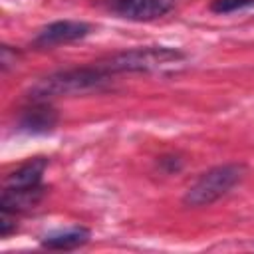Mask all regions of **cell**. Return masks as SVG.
<instances>
[{
	"label": "cell",
	"mask_w": 254,
	"mask_h": 254,
	"mask_svg": "<svg viewBox=\"0 0 254 254\" xmlns=\"http://www.w3.org/2000/svg\"><path fill=\"white\" fill-rule=\"evenodd\" d=\"M107 77H109V73L99 65L56 71L52 75L42 77L40 81H36L32 85L30 99L32 101H48V99L60 97V95L85 93V91L101 87L107 81Z\"/></svg>",
	"instance_id": "cell-1"
},
{
	"label": "cell",
	"mask_w": 254,
	"mask_h": 254,
	"mask_svg": "<svg viewBox=\"0 0 254 254\" xmlns=\"http://www.w3.org/2000/svg\"><path fill=\"white\" fill-rule=\"evenodd\" d=\"M246 175V167L242 163H226L208 169L198 177V181L189 187V190L183 196V202L187 206L198 208V206H208L222 198L224 194L230 192Z\"/></svg>",
	"instance_id": "cell-2"
},
{
	"label": "cell",
	"mask_w": 254,
	"mask_h": 254,
	"mask_svg": "<svg viewBox=\"0 0 254 254\" xmlns=\"http://www.w3.org/2000/svg\"><path fill=\"white\" fill-rule=\"evenodd\" d=\"M185 60V54L177 48L167 46H147V48H133L119 52L105 62L99 64L107 73H121V71H155Z\"/></svg>",
	"instance_id": "cell-3"
},
{
	"label": "cell",
	"mask_w": 254,
	"mask_h": 254,
	"mask_svg": "<svg viewBox=\"0 0 254 254\" xmlns=\"http://www.w3.org/2000/svg\"><path fill=\"white\" fill-rule=\"evenodd\" d=\"M103 6L133 22H151L173 10L175 0H101Z\"/></svg>",
	"instance_id": "cell-4"
},
{
	"label": "cell",
	"mask_w": 254,
	"mask_h": 254,
	"mask_svg": "<svg viewBox=\"0 0 254 254\" xmlns=\"http://www.w3.org/2000/svg\"><path fill=\"white\" fill-rule=\"evenodd\" d=\"M91 32V26L81 20H58L44 26L34 38V46L38 48H54L60 44H69L85 38Z\"/></svg>",
	"instance_id": "cell-5"
},
{
	"label": "cell",
	"mask_w": 254,
	"mask_h": 254,
	"mask_svg": "<svg viewBox=\"0 0 254 254\" xmlns=\"http://www.w3.org/2000/svg\"><path fill=\"white\" fill-rule=\"evenodd\" d=\"M58 123V113L54 107L48 105V101H32L28 109L22 111L18 119V129L24 133H48L56 127Z\"/></svg>",
	"instance_id": "cell-6"
},
{
	"label": "cell",
	"mask_w": 254,
	"mask_h": 254,
	"mask_svg": "<svg viewBox=\"0 0 254 254\" xmlns=\"http://www.w3.org/2000/svg\"><path fill=\"white\" fill-rule=\"evenodd\" d=\"M44 192L46 190H44L42 185H38V187H22V189L4 187L2 196H0V208L4 212H12V214L30 210L44 198Z\"/></svg>",
	"instance_id": "cell-7"
},
{
	"label": "cell",
	"mask_w": 254,
	"mask_h": 254,
	"mask_svg": "<svg viewBox=\"0 0 254 254\" xmlns=\"http://www.w3.org/2000/svg\"><path fill=\"white\" fill-rule=\"evenodd\" d=\"M89 228L85 226H69V228H64V230H56V232H50L42 238V246L44 248H50V250H73V248H79L83 244L89 242Z\"/></svg>",
	"instance_id": "cell-8"
},
{
	"label": "cell",
	"mask_w": 254,
	"mask_h": 254,
	"mask_svg": "<svg viewBox=\"0 0 254 254\" xmlns=\"http://www.w3.org/2000/svg\"><path fill=\"white\" fill-rule=\"evenodd\" d=\"M48 167V159L44 157H34L20 165L14 173H10L4 181V187L10 189H22V187H38L42 185V175Z\"/></svg>",
	"instance_id": "cell-9"
},
{
	"label": "cell",
	"mask_w": 254,
	"mask_h": 254,
	"mask_svg": "<svg viewBox=\"0 0 254 254\" xmlns=\"http://www.w3.org/2000/svg\"><path fill=\"white\" fill-rule=\"evenodd\" d=\"M254 6V0H212L210 2V12L214 14H232L244 8Z\"/></svg>",
	"instance_id": "cell-10"
},
{
	"label": "cell",
	"mask_w": 254,
	"mask_h": 254,
	"mask_svg": "<svg viewBox=\"0 0 254 254\" xmlns=\"http://www.w3.org/2000/svg\"><path fill=\"white\" fill-rule=\"evenodd\" d=\"M14 216H16V214H12V212H4V210H2V216H0V236H2V238H6L10 232L16 230Z\"/></svg>",
	"instance_id": "cell-11"
}]
</instances>
